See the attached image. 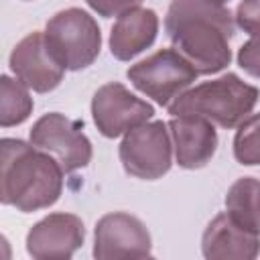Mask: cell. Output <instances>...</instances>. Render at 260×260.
Segmentation results:
<instances>
[{"mask_svg":"<svg viewBox=\"0 0 260 260\" xmlns=\"http://www.w3.org/2000/svg\"><path fill=\"white\" fill-rule=\"evenodd\" d=\"M35 102L28 93V87L10 75L0 77V126L10 128L22 124L32 114Z\"/></svg>","mask_w":260,"mask_h":260,"instance_id":"obj_16","label":"cell"},{"mask_svg":"<svg viewBox=\"0 0 260 260\" xmlns=\"http://www.w3.org/2000/svg\"><path fill=\"white\" fill-rule=\"evenodd\" d=\"M201 254L207 260H254L260 254V236L221 211L201 236Z\"/></svg>","mask_w":260,"mask_h":260,"instance_id":"obj_13","label":"cell"},{"mask_svg":"<svg viewBox=\"0 0 260 260\" xmlns=\"http://www.w3.org/2000/svg\"><path fill=\"white\" fill-rule=\"evenodd\" d=\"M165 32L199 75L223 71L232 61L230 41L236 32L232 10L217 0H171Z\"/></svg>","mask_w":260,"mask_h":260,"instance_id":"obj_1","label":"cell"},{"mask_svg":"<svg viewBox=\"0 0 260 260\" xmlns=\"http://www.w3.org/2000/svg\"><path fill=\"white\" fill-rule=\"evenodd\" d=\"M234 18L244 32L250 37H260V0H242Z\"/></svg>","mask_w":260,"mask_h":260,"instance_id":"obj_18","label":"cell"},{"mask_svg":"<svg viewBox=\"0 0 260 260\" xmlns=\"http://www.w3.org/2000/svg\"><path fill=\"white\" fill-rule=\"evenodd\" d=\"M0 150V199L4 205L30 213L59 201L65 171L49 152L20 138H2Z\"/></svg>","mask_w":260,"mask_h":260,"instance_id":"obj_2","label":"cell"},{"mask_svg":"<svg viewBox=\"0 0 260 260\" xmlns=\"http://www.w3.org/2000/svg\"><path fill=\"white\" fill-rule=\"evenodd\" d=\"M85 2L93 12H98L104 18L122 16L142 4V0H85Z\"/></svg>","mask_w":260,"mask_h":260,"instance_id":"obj_20","label":"cell"},{"mask_svg":"<svg viewBox=\"0 0 260 260\" xmlns=\"http://www.w3.org/2000/svg\"><path fill=\"white\" fill-rule=\"evenodd\" d=\"M197 75V69L177 49H158L126 71V77L140 93L167 108L191 87Z\"/></svg>","mask_w":260,"mask_h":260,"instance_id":"obj_5","label":"cell"},{"mask_svg":"<svg viewBox=\"0 0 260 260\" xmlns=\"http://www.w3.org/2000/svg\"><path fill=\"white\" fill-rule=\"evenodd\" d=\"M175 160L181 169L205 167L217 150L215 126L199 116H173L169 120Z\"/></svg>","mask_w":260,"mask_h":260,"instance_id":"obj_12","label":"cell"},{"mask_svg":"<svg viewBox=\"0 0 260 260\" xmlns=\"http://www.w3.org/2000/svg\"><path fill=\"white\" fill-rule=\"evenodd\" d=\"M45 37L67 71L89 67L102 49V32L95 18L81 8H65L49 18Z\"/></svg>","mask_w":260,"mask_h":260,"instance_id":"obj_4","label":"cell"},{"mask_svg":"<svg viewBox=\"0 0 260 260\" xmlns=\"http://www.w3.org/2000/svg\"><path fill=\"white\" fill-rule=\"evenodd\" d=\"M225 209L240 225L260 236V181L242 177L232 183L225 195Z\"/></svg>","mask_w":260,"mask_h":260,"instance_id":"obj_15","label":"cell"},{"mask_svg":"<svg viewBox=\"0 0 260 260\" xmlns=\"http://www.w3.org/2000/svg\"><path fill=\"white\" fill-rule=\"evenodd\" d=\"M258 87L246 83L236 73L203 81L183 91L171 106V116H199L219 128H236L258 104Z\"/></svg>","mask_w":260,"mask_h":260,"instance_id":"obj_3","label":"cell"},{"mask_svg":"<svg viewBox=\"0 0 260 260\" xmlns=\"http://www.w3.org/2000/svg\"><path fill=\"white\" fill-rule=\"evenodd\" d=\"M28 138L37 148L49 152L65 173L87 167L93 154L91 142L83 132V122L71 120L59 112L41 116L32 124Z\"/></svg>","mask_w":260,"mask_h":260,"instance_id":"obj_7","label":"cell"},{"mask_svg":"<svg viewBox=\"0 0 260 260\" xmlns=\"http://www.w3.org/2000/svg\"><path fill=\"white\" fill-rule=\"evenodd\" d=\"M217 2H221V4H225V2H230V0H217Z\"/></svg>","mask_w":260,"mask_h":260,"instance_id":"obj_21","label":"cell"},{"mask_svg":"<svg viewBox=\"0 0 260 260\" xmlns=\"http://www.w3.org/2000/svg\"><path fill=\"white\" fill-rule=\"evenodd\" d=\"M85 242V228L75 213H49L26 234V252L37 260L71 258Z\"/></svg>","mask_w":260,"mask_h":260,"instance_id":"obj_11","label":"cell"},{"mask_svg":"<svg viewBox=\"0 0 260 260\" xmlns=\"http://www.w3.org/2000/svg\"><path fill=\"white\" fill-rule=\"evenodd\" d=\"M238 65L252 77L260 79V37H252L238 51Z\"/></svg>","mask_w":260,"mask_h":260,"instance_id":"obj_19","label":"cell"},{"mask_svg":"<svg viewBox=\"0 0 260 260\" xmlns=\"http://www.w3.org/2000/svg\"><path fill=\"white\" fill-rule=\"evenodd\" d=\"M234 156L244 167L260 165V112L246 116L236 126Z\"/></svg>","mask_w":260,"mask_h":260,"instance_id":"obj_17","label":"cell"},{"mask_svg":"<svg viewBox=\"0 0 260 260\" xmlns=\"http://www.w3.org/2000/svg\"><path fill=\"white\" fill-rule=\"evenodd\" d=\"M158 35V16L152 8H134L114 22L110 30V53L118 61H130L146 51Z\"/></svg>","mask_w":260,"mask_h":260,"instance_id":"obj_14","label":"cell"},{"mask_svg":"<svg viewBox=\"0 0 260 260\" xmlns=\"http://www.w3.org/2000/svg\"><path fill=\"white\" fill-rule=\"evenodd\" d=\"M150 254V232L136 215L114 211L98 219L93 232V258H146Z\"/></svg>","mask_w":260,"mask_h":260,"instance_id":"obj_9","label":"cell"},{"mask_svg":"<svg viewBox=\"0 0 260 260\" xmlns=\"http://www.w3.org/2000/svg\"><path fill=\"white\" fill-rule=\"evenodd\" d=\"M10 71L18 77L28 89L37 93L53 91L65 75V67L51 51L45 32L35 30L20 39L8 59Z\"/></svg>","mask_w":260,"mask_h":260,"instance_id":"obj_10","label":"cell"},{"mask_svg":"<svg viewBox=\"0 0 260 260\" xmlns=\"http://www.w3.org/2000/svg\"><path fill=\"white\" fill-rule=\"evenodd\" d=\"M124 171L142 181H156L171 171L173 140L162 120L144 122L128 130L118 146Z\"/></svg>","mask_w":260,"mask_h":260,"instance_id":"obj_6","label":"cell"},{"mask_svg":"<svg viewBox=\"0 0 260 260\" xmlns=\"http://www.w3.org/2000/svg\"><path fill=\"white\" fill-rule=\"evenodd\" d=\"M152 116L154 108L118 81L104 83L91 98L93 124L106 138H118Z\"/></svg>","mask_w":260,"mask_h":260,"instance_id":"obj_8","label":"cell"}]
</instances>
